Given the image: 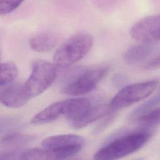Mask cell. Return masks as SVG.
<instances>
[{"label":"cell","mask_w":160,"mask_h":160,"mask_svg":"<svg viewBox=\"0 0 160 160\" xmlns=\"http://www.w3.org/2000/svg\"><path fill=\"white\" fill-rule=\"evenodd\" d=\"M150 137V132L142 129L116 134L94 154V159L113 160L124 158L142 148Z\"/></svg>","instance_id":"cell-1"},{"label":"cell","mask_w":160,"mask_h":160,"mask_svg":"<svg viewBox=\"0 0 160 160\" xmlns=\"http://www.w3.org/2000/svg\"><path fill=\"white\" fill-rule=\"evenodd\" d=\"M91 101L86 98H72L57 101L38 113L31 120L33 124H44L51 122L60 117L73 121L82 114L91 106Z\"/></svg>","instance_id":"cell-2"},{"label":"cell","mask_w":160,"mask_h":160,"mask_svg":"<svg viewBox=\"0 0 160 160\" xmlns=\"http://www.w3.org/2000/svg\"><path fill=\"white\" fill-rule=\"evenodd\" d=\"M93 42L92 36L87 32H78L71 36L54 53L53 63L61 68H68L76 64L90 51Z\"/></svg>","instance_id":"cell-3"},{"label":"cell","mask_w":160,"mask_h":160,"mask_svg":"<svg viewBox=\"0 0 160 160\" xmlns=\"http://www.w3.org/2000/svg\"><path fill=\"white\" fill-rule=\"evenodd\" d=\"M108 71L109 68L106 66L82 69L69 80L61 91L63 94L72 96L88 94L96 88L107 75Z\"/></svg>","instance_id":"cell-4"},{"label":"cell","mask_w":160,"mask_h":160,"mask_svg":"<svg viewBox=\"0 0 160 160\" xmlns=\"http://www.w3.org/2000/svg\"><path fill=\"white\" fill-rule=\"evenodd\" d=\"M54 65L41 59L32 64L31 74L24 82L31 98L41 94L54 82L57 77V70Z\"/></svg>","instance_id":"cell-5"},{"label":"cell","mask_w":160,"mask_h":160,"mask_svg":"<svg viewBox=\"0 0 160 160\" xmlns=\"http://www.w3.org/2000/svg\"><path fill=\"white\" fill-rule=\"evenodd\" d=\"M158 79L126 85L121 88L112 99L109 106L117 111L128 107L151 95L159 85Z\"/></svg>","instance_id":"cell-6"},{"label":"cell","mask_w":160,"mask_h":160,"mask_svg":"<svg viewBox=\"0 0 160 160\" xmlns=\"http://www.w3.org/2000/svg\"><path fill=\"white\" fill-rule=\"evenodd\" d=\"M84 143V139L74 134L49 136L42 140V147L49 149L55 159H66L78 154Z\"/></svg>","instance_id":"cell-7"},{"label":"cell","mask_w":160,"mask_h":160,"mask_svg":"<svg viewBox=\"0 0 160 160\" xmlns=\"http://www.w3.org/2000/svg\"><path fill=\"white\" fill-rule=\"evenodd\" d=\"M130 35L142 42L160 41V14L149 16L136 22L131 28Z\"/></svg>","instance_id":"cell-8"},{"label":"cell","mask_w":160,"mask_h":160,"mask_svg":"<svg viewBox=\"0 0 160 160\" xmlns=\"http://www.w3.org/2000/svg\"><path fill=\"white\" fill-rule=\"evenodd\" d=\"M31 98L25 88L24 83L12 82L1 88V102L8 108H20L26 105Z\"/></svg>","instance_id":"cell-9"},{"label":"cell","mask_w":160,"mask_h":160,"mask_svg":"<svg viewBox=\"0 0 160 160\" xmlns=\"http://www.w3.org/2000/svg\"><path fill=\"white\" fill-rule=\"evenodd\" d=\"M111 109V108L109 104H92L79 118L70 121V124L74 129H82L94 122L96 120L101 119Z\"/></svg>","instance_id":"cell-10"},{"label":"cell","mask_w":160,"mask_h":160,"mask_svg":"<svg viewBox=\"0 0 160 160\" xmlns=\"http://www.w3.org/2000/svg\"><path fill=\"white\" fill-rule=\"evenodd\" d=\"M58 37L51 32H42L32 36L29 41L34 51L44 52L52 50L58 43Z\"/></svg>","instance_id":"cell-11"},{"label":"cell","mask_w":160,"mask_h":160,"mask_svg":"<svg viewBox=\"0 0 160 160\" xmlns=\"http://www.w3.org/2000/svg\"><path fill=\"white\" fill-rule=\"evenodd\" d=\"M35 137L29 134H24L18 131L5 134L1 138V148L6 150L21 148L32 142Z\"/></svg>","instance_id":"cell-12"},{"label":"cell","mask_w":160,"mask_h":160,"mask_svg":"<svg viewBox=\"0 0 160 160\" xmlns=\"http://www.w3.org/2000/svg\"><path fill=\"white\" fill-rule=\"evenodd\" d=\"M152 51L153 47L151 43L143 42V44L134 45L126 51L124 59L128 64H138L145 60Z\"/></svg>","instance_id":"cell-13"},{"label":"cell","mask_w":160,"mask_h":160,"mask_svg":"<svg viewBox=\"0 0 160 160\" xmlns=\"http://www.w3.org/2000/svg\"><path fill=\"white\" fill-rule=\"evenodd\" d=\"M134 122L139 125L140 129L149 131L160 124V108L152 109L142 114Z\"/></svg>","instance_id":"cell-14"},{"label":"cell","mask_w":160,"mask_h":160,"mask_svg":"<svg viewBox=\"0 0 160 160\" xmlns=\"http://www.w3.org/2000/svg\"><path fill=\"white\" fill-rule=\"evenodd\" d=\"M18 74V69L13 62L6 61L1 64L0 87L6 86L16 79Z\"/></svg>","instance_id":"cell-15"},{"label":"cell","mask_w":160,"mask_h":160,"mask_svg":"<svg viewBox=\"0 0 160 160\" xmlns=\"http://www.w3.org/2000/svg\"><path fill=\"white\" fill-rule=\"evenodd\" d=\"M160 102V93L151 98L141 106L135 109L129 115V119L132 121H134L139 117L154 109V107Z\"/></svg>","instance_id":"cell-16"},{"label":"cell","mask_w":160,"mask_h":160,"mask_svg":"<svg viewBox=\"0 0 160 160\" xmlns=\"http://www.w3.org/2000/svg\"><path fill=\"white\" fill-rule=\"evenodd\" d=\"M21 126V121L19 118L11 116L1 118L0 122L1 134H5L17 131Z\"/></svg>","instance_id":"cell-17"},{"label":"cell","mask_w":160,"mask_h":160,"mask_svg":"<svg viewBox=\"0 0 160 160\" xmlns=\"http://www.w3.org/2000/svg\"><path fill=\"white\" fill-rule=\"evenodd\" d=\"M115 111V110L111 109L107 114H106L101 118V121L93 130L94 134H98L99 132H101L112 123L116 118V114Z\"/></svg>","instance_id":"cell-18"},{"label":"cell","mask_w":160,"mask_h":160,"mask_svg":"<svg viewBox=\"0 0 160 160\" xmlns=\"http://www.w3.org/2000/svg\"><path fill=\"white\" fill-rule=\"evenodd\" d=\"M24 0H0V14H8L16 9Z\"/></svg>","instance_id":"cell-19"},{"label":"cell","mask_w":160,"mask_h":160,"mask_svg":"<svg viewBox=\"0 0 160 160\" xmlns=\"http://www.w3.org/2000/svg\"><path fill=\"white\" fill-rule=\"evenodd\" d=\"M128 81L127 77L122 74H116L112 78V85L117 89L122 88L126 86Z\"/></svg>","instance_id":"cell-20"},{"label":"cell","mask_w":160,"mask_h":160,"mask_svg":"<svg viewBox=\"0 0 160 160\" xmlns=\"http://www.w3.org/2000/svg\"><path fill=\"white\" fill-rule=\"evenodd\" d=\"M160 68V54L156 58H154L152 60L149 61L146 65L145 68L146 69H156Z\"/></svg>","instance_id":"cell-21"}]
</instances>
